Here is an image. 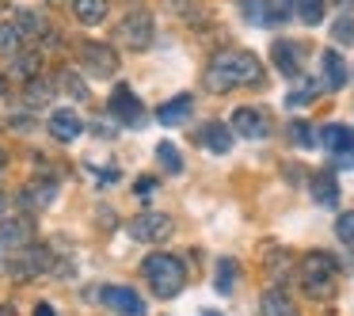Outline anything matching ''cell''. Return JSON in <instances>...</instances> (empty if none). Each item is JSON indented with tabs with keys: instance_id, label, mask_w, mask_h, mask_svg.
<instances>
[{
	"instance_id": "cell-44",
	"label": "cell",
	"mask_w": 354,
	"mask_h": 316,
	"mask_svg": "<svg viewBox=\"0 0 354 316\" xmlns=\"http://www.w3.org/2000/svg\"><path fill=\"white\" fill-rule=\"evenodd\" d=\"M4 88H8V84H4V77H0V95H4Z\"/></svg>"
},
{
	"instance_id": "cell-41",
	"label": "cell",
	"mask_w": 354,
	"mask_h": 316,
	"mask_svg": "<svg viewBox=\"0 0 354 316\" xmlns=\"http://www.w3.org/2000/svg\"><path fill=\"white\" fill-rule=\"evenodd\" d=\"M4 210H8V198H4V194H0V217H4Z\"/></svg>"
},
{
	"instance_id": "cell-45",
	"label": "cell",
	"mask_w": 354,
	"mask_h": 316,
	"mask_svg": "<svg viewBox=\"0 0 354 316\" xmlns=\"http://www.w3.org/2000/svg\"><path fill=\"white\" fill-rule=\"evenodd\" d=\"M4 267H8V263H4V255H0V270H4Z\"/></svg>"
},
{
	"instance_id": "cell-14",
	"label": "cell",
	"mask_w": 354,
	"mask_h": 316,
	"mask_svg": "<svg viewBox=\"0 0 354 316\" xmlns=\"http://www.w3.org/2000/svg\"><path fill=\"white\" fill-rule=\"evenodd\" d=\"M259 316H297V305H293V297L286 290L270 286V290L259 297Z\"/></svg>"
},
{
	"instance_id": "cell-15",
	"label": "cell",
	"mask_w": 354,
	"mask_h": 316,
	"mask_svg": "<svg viewBox=\"0 0 354 316\" xmlns=\"http://www.w3.org/2000/svg\"><path fill=\"white\" fill-rule=\"evenodd\" d=\"M191 111H194V100H191V95H176V100L160 103V111H156V122H160V126H183L187 118H191Z\"/></svg>"
},
{
	"instance_id": "cell-13",
	"label": "cell",
	"mask_w": 354,
	"mask_h": 316,
	"mask_svg": "<svg viewBox=\"0 0 354 316\" xmlns=\"http://www.w3.org/2000/svg\"><path fill=\"white\" fill-rule=\"evenodd\" d=\"M50 133H54L57 141H77L80 133H84V118H80L77 111H54V115H50Z\"/></svg>"
},
{
	"instance_id": "cell-43",
	"label": "cell",
	"mask_w": 354,
	"mask_h": 316,
	"mask_svg": "<svg viewBox=\"0 0 354 316\" xmlns=\"http://www.w3.org/2000/svg\"><path fill=\"white\" fill-rule=\"evenodd\" d=\"M4 164H8V156H4V149H0V171H4Z\"/></svg>"
},
{
	"instance_id": "cell-38",
	"label": "cell",
	"mask_w": 354,
	"mask_h": 316,
	"mask_svg": "<svg viewBox=\"0 0 354 316\" xmlns=\"http://www.w3.org/2000/svg\"><path fill=\"white\" fill-rule=\"evenodd\" d=\"M133 191H138V194H149V191H156V179H153V176H141Z\"/></svg>"
},
{
	"instance_id": "cell-39",
	"label": "cell",
	"mask_w": 354,
	"mask_h": 316,
	"mask_svg": "<svg viewBox=\"0 0 354 316\" xmlns=\"http://www.w3.org/2000/svg\"><path fill=\"white\" fill-rule=\"evenodd\" d=\"M35 316H54V308H50V305H39V308H35Z\"/></svg>"
},
{
	"instance_id": "cell-20",
	"label": "cell",
	"mask_w": 354,
	"mask_h": 316,
	"mask_svg": "<svg viewBox=\"0 0 354 316\" xmlns=\"http://www.w3.org/2000/svg\"><path fill=\"white\" fill-rule=\"evenodd\" d=\"M270 57H274V65H278V73H282V77H297V73H301V65H297V46H293V42H274Z\"/></svg>"
},
{
	"instance_id": "cell-4",
	"label": "cell",
	"mask_w": 354,
	"mask_h": 316,
	"mask_svg": "<svg viewBox=\"0 0 354 316\" xmlns=\"http://www.w3.org/2000/svg\"><path fill=\"white\" fill-rule=\"evenodd\" d=\"M50 267H54V255H50L42 244H27V248H19V252L8 259L12 278H19V282H27V278H42Z\"/></svg>"
},
{
	"instance_id": "cell-34",
	"label": "cell",
	"mask_w": 354,
	"mask_h": 316,
	"mask_svg": "<svg viewBox=\"0 0 354 316\" xmlns=\"http://www.w3.org/2000/svg\"><path fill=\"white\" fill-rule=\"evenodd\" d=\"M335 232H339V240H343L346 248H354V210H351V214H339Z\"/></svg>"
},
{
	"instance_id": "cell-37",
	"label": "cell",
	"mask_w": 354,
	"mask_h": 316,
	"mask_svg": "<svg viewBox=\"0 0 354 316\" xmlns=\"http://www.w3.org/2000/svg\"><path fill=\"white\" fill-rule=\"evenodd\" d=\"M8 126H12V130L24 133V130H31L35 122H31V115H12V118H8Z\"/></svg>"
},
{
	"instance_id": "cell-33",
	"label": "cell",
	"mask_w": 354,
	"mask_h": 316,
	"mask_svg": "<svg viewBox=\"0 0 354 316\" xmlns=\"http://www.w3.org/2000/svg\"><path fill=\"white\" fill-rule=\"evenodd\" d=\"M316 88H320L316 80H301V88L290 95V107H305V103H313L316 100Z\"/></svg>"
},
{
	"instance_id": "cell-17",
	"label": "cell",
	"mask_w": 354,
	"mask_h": 316,
	"mask_svg": "<svg viewBox=\"0 0 354 316\" xmlns=\"http://www.w3.org/2000/svg\"><path fill=\"white\" fill-rule=\"evenodd\" d=\"M107 0H73V16L80 19L84 27H95V24H103L107 19Z\"/></svg>"
},
{
	"instance_id": "cell-6",
	"label": "cell",
	"mask_w": 354,
	"mask_h": 316,
	"mask_svg": "<svg viewBox=\"0 0 354 316\" xmlns=\"http://www.w3.org/2000/svg\"><path fill=\"white\" fill-rule=\"evenodd\" d=\"M153 35H156V27H153V16H149V12H130V16L118 24V42H122L126 50H149L153 46Z\"/></svg>"
},
{
	"instance_id": "cell-3",
	"label": "cell",
	"mask_w": 354,
	"mask_h": 316,
	"mask_svg": "<svg viewBox=\"0 0 354 316\" xmlns=\"http://www.w3.org/2000/svg\"><path fill=\"white\" fill-rule=\"evenodd\" d=\"M141 275H145L149 290H153L156 297H164V301L176 297V293L187 286V270H183V263H179L176 255H168V252L149 255V259L141 263Z\"/></svg>"
},
{
	"instance_id": "cell-18",
	"label": "cell",
	"mask_w": 354,
	"mask_h": 316,
	"mask_svg": "<svg viewBox=\"0 0 354 316\" xmlns=\"http://www.w3.org/2000/svg\"><path fill=\"white\" fill-rule=\"evenodd\" d=\"M54 88H57V80H46V77L27 80V84H24V103H27V107H42V103L54 100Z\"/></svg>"
},
{
	"instance_id": "cell-8",
	"label": "cell",
	"mask_w": 354,
	"mask_h": 316,
	"mask_svg": "<svg viewBox=\"0 0 354 316\" xmlns=\"http://www.w3.org/2000/svg\"><path fill=\"white\" fill-rule=\"evenodd\" d=\"M111 115H115V122L130 126V130L145 126V107H141V100L133 95L130 84H118L115 92H111Z\"/></svg>"
},
{
	"instance_id": "cell-29",
	"label": "cell",
	"mask_w": 354,
	"mask_h": 316,
	"mask_svg": "<svg viewBox=\"0 0 354 316\" xmlns=\"http://www.w3.org/2000/svg\"><path fill=\"white\" fill-rule=\"evenodd\" d=\"M236 259H221V263H217V290H221V293H232V282H236Z\"/></svg>"
},
{
	"instance_id": "cell-9",
	"label": "cell",
	"mask_w": 354,
	"mask_h": 316,
	"mask_svg": "<svg viewBox=\"0 0 354 316\" xmlns=\"http://www.w3.org/2000/svg\"><path fill=\"white\" fill-rule=\"evenodd\" d=\"M100 301L118 316H145V301L130 286H107V290H100Z\"/></svg>"
},
{
	"instance_id": "cell-24",
	"label": "cell",
	"mask_w": 354,
	"mask_h": 316,
	"mask_svg": "<svg viewBox=\"0 0 354 316\" xmlns=\"http://www.w3.org/2000/svg\"><path fill=\"white\" fill-rule=\"evenodd\" d=\"M57 84L65 88V95H73V100H88V84H84V77H80V73H73V69H62L57 73Z\"/></svg>"
},
{
	"instance_id": "cell-26",
	"label": "cell",
	"mask_w": 354,
	"mask_h": 316,
	"mask_svg": "<svg viewBox=\"0 0 354 316\" xmlns=\"http://www.w3.org/2000/svg\"><path fill=\"white\" fill-rule=\"evenodd\" d=\"M16 31L24 35V39H42L46 24H42V16H35V12H19V16H16Z\"/></svg>"
},
{
	"instance_id": "cell-16",
	"label": "cell",
	"mask_w": 354,
	"mask_h": 316,
	"mask_svg": "<svg viewBox=\"0 0 354 316\" xmlns=\"http://www.w3.org/2000/svg\"><path fill=\"white\" fill-rule=\"evenodd\" d=\"M320 65H324V88H328V92H339V88L346 84V62L335 50H324Z\"/></svg>"
},
{
	"instance_id": "cell-30",
	"label": "cell",
	"mask_w": 354,
	"mask_h": 316,
	"mask_svg": "<svg viewBox=\"0 0 354 316\" xmlns=\"http://www.w3.org/2000/svg\"><path fill=\"white\" fill-rule=\"evenodd\" d=\"M240 16L248 24H267V0H240Z\"/></svg>"
},
{
	"instance_id": "cell-28",
	"label": "cell",
	"mask_w": 354,
	"mask_h": 316,
	"mask_svg": "<svg viewBox=\"0 0 354 316\" xmlns=\"http://www.w3.org/2000/svg\"><path fill=\"white\" fill-rule=\"evenodd\" d=\"M24 35L16 31V24H0V54H19Z\"/></svg>"
},
{
	"instance_id": "cell-11",
	"label": "cell",
	"mask_w": 354,
	"mask_h": 316,
	"mask_svg": "<svg viewBox=\"0 0 354 316\" xmlns=\"http://www.w3.org/2000/svg\"><path fill=\"white\" fill-rule=\"evenodd\" d=\"M35 236V225L31 217H0V252L8 248V252H19L27 248Z\"/></svg>"
},
{
	"instance_id": "cell-42",
	"label": "cell",
	"mask_w": 354,
	"mask_h": 316,
	"mask_svg": "<svg viewBox=\"0 0 354 316\" xmlns=\"http://www.w3.org/2000/svg\"><path fill=\"white\" fill-rule=\"evenodd\" d=\"M331 4H339V8H346V4H354V0H331Z\"/></svg>"
},
{
	"instance_id": "cell-40",
	"label": "cell",
	"mask_w": 354,
	"mask_h": 316,
	"mask_svg": "<svg viewBox=\"0 0 354 316\" xmlns=\"http://www.w3.org/2000/svg\"><path fill=\"white\" fill-rule=\"evenodd\" d=\"M0 316H16V308H12V305H0Z\"/></svg>"
},
{
	"instance_id": "cell-21",
	"label": "cell",
	"mask_w": 354,
	"mask_h": 316,
	"mask_svg": "<svg viewBox=\"0 0 354 316\" xmlns=\"http://www.w3.org/2000/svg\"><path fill=\"white\" fill-rule=\"evenodd\" d=\"M324 145L335 156L354 153V130H346V126H328V130H324Z\"/></svg>"
},
{
	"instance_id": "cell-25",
	"label": "cell",
	"mask_w": 354,
	"mask_h": 316,
	"mask_svg": "<svg viewBox=\"0 0 354 316\" xmlns=\"http://www.w3.org/2000/svg\"><path fill=\"white\" fill-rule=\"evenodd\" d=\"M293 12L301 16V24L316 27L324 19V0H293Z\"/></svg>"
},
{
	"instance_id": "cell-35",
	"label": "cell",
	"mask_w": 354,
	"mask_h": 316,
	"mask_svg": "<svg viewBox=\"0 0 354 316\" xmlns=\"http://www.w3.org/2000/svg\"><path fill=\"white\" fill-rule=\"evenodd\" d=\"M168 8L176 12V16H194V12L202 8V0H168Z\"/></svg>"
},
{
	"instance_id": "cell-32",
	"label": "cell",
	"mask_w": 354,
	"mask_h": 316,
	"mask_svg": "<svg viewBox=\"0 0 354 316\" xmlns=\"http://www.w3.org/2000/svg\"><path fill=\"white\" fill-rule=\"evenodd\" d=\"M331 39L343 42V46H354V19H351V16L335 19V27H331Z\"/></svg>"
},
{
	"instance_id": "cell-22",
	"label": "cell",
	"mask_w": 354,
	"mask_h": 316,
	"mask_svg": "<svg viewBox=\"0 0 354 316\" xmlns=\"http://www.w3.org/2000/svg\"><path fill=\"white\" fill-rule=\"evenodd\" d=\"M39 62H42L39 54H12L8 73H12L16 80H24V84H27V80H35V77H39Z\"/></svg>"
},
{
	"instance_id": "cell-27",
	"label": "cell",
	"mask_w": 354,
	"mask_h": 316,
	"mask_svg": "<svg viewBox=\"0 0 354 316\" xmlns=\"http://www.w3.org/2000/svg\"><path fill=\"white\" fill-rule=\"evenodd\" d=\"M156 160L164 164V171H183V156H179V149L171 145V141H160V145H156Z\"/></svg>"
},
{
	"instance_id": "cell-1",
	"label": "cell",
	"mask_w": 354,
	"mask_h": 316,
	"mask_svg": "<svg viewBox=\"0 0 354 316\" xmlns=\"http://www.w3.org/2000/svg\"><path fill=\"white\" fill-rule=\"evenodd\" d=\"M263 80V62L252 50H225L209 62L206 69V84L209 92H232V88H252Z\"/></svg>"
},
{
	"instance_id": "cell-23",
	"label": "cell",
	"mask_w": 354,
	"mask_h": 316,
	"mask_svg": "<svg viewBox=\"0 0 354 316\" xmlns=\"http://www.w3.org/2000/svg\"><path fill=\"white\" fill-rule=\"evenodd\" d=\"M308 187H313V198L320 202V206H335L339 202V187H335V179H331L328 171H320Z\"/></svg>"
},
{
	"instance_id": "cell-7",
	"label": "cell",
	"mask_w": 354,
	"mask_h": 316,
	"mask_svg": "<svg viewBox=\"0 0 354 316\" xmlns=\"http://www.w3.org/2000/svg\"><path fill=\"white\" fill-rule=\"evenodd\" d=\"M80 62H84V73L95 80H111L118 73V54L103 42H84L80 46Z\"/></svg>"
},
{
	"instance_id": "cell-12",
	"label": "cell",
	"mask_w": 354,
	"mask_h": 316,
	"mask_svg": "<svg viewBox=\"0 0 354 316\" xmlns=\"http://www.w3.org/2000/svg\"><path fill=\"white\" fill-rule=\"evenodd\" d=\"M54 198H57V179H35V183H27V191L19 194V206H24L27 214H39V210H46Z\"/></svg>"
},
{
	"instance_id": "cell-31",
	"label": "cell",
	"mask_w": 354,
	"mask_h": 316,
	"mask_svg": "<svg viewBox=\"0 0 354 316\" xmlns=\"http://www.w3.org/2000/svg\"><path fill=\"white\" fill-rule=\"evenodd\" d=\"M293 16V0H267V24H286Z\"/></svg>"
},
{
	"instance_id": "cell-5",
	"label": "cell",
	"mask_w": 354,
	"mask_h": 316,
	"mask_svg": "<svg viewBox=\"0 0 354 316\" xmlns=\"http://www.w3.org/2000/svg\"><path fill=\"white\" fill-rule=\"evenodd\" d=\"M171 217L160 214V210H149V214H138L130 221V236L138 240V244H164V240L171 236Z\"/></svg>"
},
{
	"instance_id": "cell-19",
	"label": "cell",
	"mask_w": 354,
	"mask_h": 316,
	"mask_svg": "<svg viewBox=\"0 0 354 316\" xmlns=\"http://www.w3.org/2000/svg\"><path fill=\"white\" fill-rule=\"evenodd\" d=\"M202 145L209 149V153H217V156H225L232 149V130L225 122H209L206 126V133H202Z\"/></svg>"
},
{
	"instance_id": "cell-2",
	"label": "cell",
	"mask_w": 354,
	"mask_h": 316,
	"mask_svg": "<svg viewBox=\"0 0 354 316\" xmlns=\"http://www.w3.org/2000/svg\"><path fill=\"white\" fill-rule=\"evenodd\" d=\"M297 282H301V290H305L313 301L335 297L339 259H335L331 252H308V255H301V263H297Z\"/></svg>"
},
{
	"instance_id": "cell-36",
	"label": "cell",
	"mask_w": 354,
	"mask_h": 316,
	"mask_svg": "<svg viewBox=\"0 0 354 316\" xmlns=\"http://www.w3.org/2000/svg\"><path fill=\"white\" fill-rule=\"evenodd\" d=\"M293 141H301V145H313V130H308V126L305 122H297V126H293Z\"/></svg>"
},
{
	"instance_id": "cell-10",
	"label": "cell",
	"mask_w": 354,
	"mask_h": 316,
	"mask_svg": "<svg viewBox=\"0 0 354 316\" xmlns=\"http://www.w3.org/2000/svg\"><path fill=\"white\" fill-rule=\"evenodd\" d=\"M232 133H240V138H248V141H259L270 133V122L259 107H236L232 111Z\"/></svg>"
}]
</instances>
